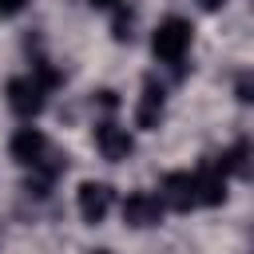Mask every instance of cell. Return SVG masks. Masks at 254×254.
Segmentation results:
<instances>
[{
    "label": "cell",
    "instance_id": "obj_1",
    "mask_svg": "<svg viewBox=\"0 0 254 254\" xmlns=\"http://www.w3.org/2000/svg\"><path fill=\"white\" fill-rule=\"evenodd\" d=\"M190 44H194V28H190V20H183V16H167V20H159L155 32H151V52H155V60H159V64H171V67H183V60L190 56Z\"/></svg>",
    "mask_w": 254,
    "mask_h": 254
},
{
    "label": "cell",
    "instance_id": "obj_2",
    "mask_svg": "<svg viewBox=\"0 0 254 254\" xmlns=\"http://www.w3.org/2000/svg\"><path fill=\"white\" fill-rule=\"evenodd\" d=\"M4 95H8V107H12L20 119H28V123H32V119L44 111V103H48V95H52V91H48L32 71H24V75H12V79H8Z\"/></svg>",
    "mask_w": 254,
    "mask_h": 254
},
{
    "label": "cell",
    "instance_id": "obj_3",
    "mask_svg": "<svg viewBox=\"0 0 254 254\" xmlns=\"http://www.w3.org/2000/svg\"><path fill=\"white\" fill-rule=\"evenodd\" d=\"M111 206H115L111 183H99V179H83V183H79V190H75V210H79L83 222L99 226V222L111 214Z\"/></svg>",
    "mask_w": 254,
    "mask_h": 254
},
{
    "label": "cell",
    "instance_id": "obj_4",
    "mask_svg": "<svg viewBox=\"0 0 254 254\" xmlns=\"http://www.w3.org/2000/svg\"><path fill=\"white\" fill-rule=\"evenodd\" d=\"M159 198H163V206L175 210V214L194 210V206H198V183H194V175H190V171H171V175H163Z\"/></svg>",
    "mask_w": 254,
    "mask_h": 254
},
{
    "label": "cell",
    "instance_id": "obj_5",
    "mask_svg": "<svg viewBox=\"0 0 254 254\" xmlns=\"http://www.w3.org/2000/svg\"><path fill=\"white\" fill-rule=\"evenodd\" d=\"M163 198H159V190H131L127 198H123V222L131 226V230H147V226H159L163 222Z\"/></svg>",
    "mask_w": 254,
    "mask_h": 254
},
{
    "label": "cell",
    "instance_id": "obj_6",
    "mask_svg": "<svg viewBox=\"0 0 254 254\" xmlns=\"http://www.w3.org/2000/svg\"><path fill=\"white\" fill-rule=\"evenodd\" d=\"M167 115V91L155 75L143 79V91H139V103H135V127L139 131H155Z\"/></svg>",
    "mask_w": 254,
    "mask_h": 254
},
{
    "label": "cell",
    "instance_id": "obj_7",
    "mask_svg": "<svg viewBox=\"0 0 254 254\" xmlns=\"http://www.w3.org/2000/svg\"><path fill=\"white\" fill-rule=\"evenodd\" d=\"M95 147H99V155H103L107 163H123V159H131V151H135V139H131V131H127L123 123L103 119V123H95Z\"/></svg>",
    "mask_w": 254,
    "mask_h": 254
},
{
    "label": "cell",
    "instance_id": "obj_8",
    "mask_svg": "<svg viewBox=\"0 0 254 254\" xmlns=\"http://www.w3.org/2000/svg\"><path fill=\"white\" fill-rule=\"evenodd\" d=\"M226 179L230 175H222V167L210 159V163H202L198 171H194V183H198V206H222L226 202Z\"/></svg>",
    "mask_w": 254,
    "mask_h": 254
},
{
    "label": "cell",
    "instance_id": "obj_9",
    "mask_svg": "<svg viewBox=\"0 0 254 254\" xmlns=\"http://www.w3.org/2000/svg\"><path fill=\"white\" fill-rule=\"evenodd\" d=\"M250 159H254V147L242 139V143H230L214 163L222 167V175H246V171H250Z\"/></svg>",
    "mask_w": 254,
    "mask_h": 254
},
{
    "label": "cell",
    "instance_id": "obj_10",
    "mask_svg": "<svg viewBox=\"0 0 254 254\" xmlns=\"http://www.w3.org/2000/svg\"><path fill=\"white\" fill-rule=\"evenodd\" d=\"M131 24H135V12L119 4V8H115V16H111V36H115L119 44H123V40H131Z\"/></svg>",
    "mask_w": 254,
    "mask_h": 254
},
{
    "label": "cell",
    "instance_id": "obj_11",
    "mask_svg": "<svg viewBox=\"0 0 254 254\" xmlns=\"http://www.w3.org/2000/svg\"><path fill=\"white\" fill-rule=\"evenodd\" d=\"M28 8V0H0V16H20Z\"/></svg>",
    "mask_w": 254,
    "mask_h": 254
},
{
    "label": "cell",
    "instance_id": "obj_12",
    "mask_svg": "<svg viewBox=\"0 0 254 254\" xmlns=\"http://www.w3.org/2000/svg\"><path fill=\"white\" fill-rule=\"evenodd\" d=\"M87 4H91V8H111V12H115L123 0H87Z\"/></svg>",
    "mask_w": 254,
    "mask_h": 254
},
{
    "label": "cell",
    "instance_id": "obj_13",
    "mask_svg": "<svg viewBox=\"0 0 254 254\" xmlns=\"http://www.w3.org/2000/svg\"><path fill=\"white\" fill-rule=\"evenodd\" d=\"M198 4H202V8H206V12H218V8H222V4H226V0H198Z\"/></svg>",
    "mask_w": 254,
    "mask_h": 254
},
{
    "label": "cell",
    "instance_id": "obj_14",
    "mask_svg": "<svg viewBox=\"0 0 254 254\" xmlns=\"http://www.w3.org/2000/svg\"><path fill=\"white\" fill-rule=\"evenodd\" d=\"M91 254H111V250H91Z\"/></svg>",
    "mask_w": 254,
    "mask_h": 254
}]
</instances>
